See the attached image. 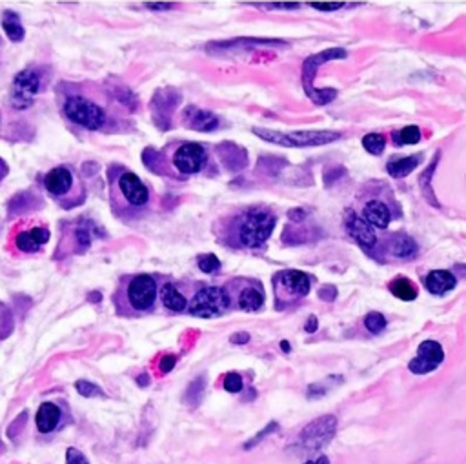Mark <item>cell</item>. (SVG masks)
<instances>
[{"mask_svg": "<svg viewBox=\"0 0 466 464\" xmlns=\"http://www.w3.org/2000/svg\"><path fill=\"white\" fill-rule=\"evenodd\" d=\"M305 464H330V459H328V457H326V455H317L315 459L306 461Z\"/></svg>", "mask_w": 466, "mask_h": 464, "instance_id": "obj_41", "label": "cell"}, {"mask_svg": "<svg viewBox=\"0 0 466 464\" xmlns=\"http://www.w3.org/2000/svg\"><path fill=\"white\" fill-rule=\"evenodd\" d=\"M281 348H282V351H286V353H288V351H290V342L282 341L281 342Z\"/></svg>", "mask_w": 466, "mask_h": 464, "instance_id": "obj_45", "label": "cell"}, {"mask_svg": "<svg viewBox=\"0 0 466 464\" xmlns=\"http://www.w3.org/2000/svg\"><path fill=\"white\" fill-rule=\"evenodd\" d=\"M337 433V417L335 415H323L315 419L310 424H306L299 431L297 439L290 445V454L300 459H312L314 455L319 454L323 448L330 445Z\"/></svg>", "mask_w": 466, "mask_h": 464, "instance_id": "obj_1", "label": "cell"}, {"mask_svg": "<svg viewBox=\"0 0 466 464\" xmlns=\"http://www.w3.org/2000/svg\"><path fill=\"white\" fill-rule=\"evenodd\" d=\"M224 390L230 393H239L243 392V377L235 371L228 374L224 377Z\"/></svg>", "mask_w": 466, "mask_h": 464, "instance_id": "obj_32", "label": "cell"}, {"mask_svg": "<svg viewBox=\"0 0 466 464\" xmlns=\"http://www.w3.org/2000/svg\"><path fill=\"white\" fill-rule=\"evenodd\" d=\"M146 6L153 11H168L172 8V4H168V2H147Z\"/></svg>", "mask_w": 466, "mask_h": 464, "instance_id": "obj_40", "label": "cell"}, {"mask_svg": "<svg viewBox=\"0 0 466 464\" xmlns=\"http://www.w3.org/2000/svg\"><path fill=\"white\" fill-rule=\"evenodd\" d=\"M2 28H4L6 35L13 40V42H19L24 38V28L20 24L19 17L13 13V11H8L4 15V20H2Z\"/></svg>", "mask_w": 466, "mask_h": 464, "instance_id": "obj_24", "label": "cell"}, {"mask_svg": "<svg viewBox=\"0 0 466 464\" xmlns=\"http://www.w3.org/2000/svg\"><path fill=\"white\" fill-rule=\"evenodd\" d=\"M199 268L204 273H214V271H217L220 268V261L215 255H211V253L209 255H202L199 259Z\"/></svg>", "mask_w": 466, "mask_h": 464, "instance_id": "obj_33", "label": "cell"}, {"mask_svg": "<svg viewBox=\"0 0 466 464\" xmlns=\"http://www.w3.org/2000/svg\"><path fill=\"white\" fill-rule=\"evenodd\" d=\"M444 360V351L437 341H424L419 344L417 355L408 362V368L415 375H426L437 369Z\"/></svg>", "mask_w": 466, "mask_h": 464, "instance_id": "obj_9", "label": "cell"}, {"mask_svg": "<svg viewBox=\"0 0 466 464\" xmlns=\"http://www.w3.org/2000/svg\"><path fill=\"white\" fill-rule=\"evenodd\" d=\"M421 141V129L417 126H406L394 133L395 146H406V144H417Z\"/></svg>", "mask_w": 466, "mask_h": 464, "instance_id": "obj_26", "label": "cell"}, {"mask_svg": "<svg viewBox=\"0 0 466 464\" xmlns=\"http://www.w3.org/2000/svg\"><path fill=\"white\" fill-rule=\"evenodd\" d=\"M362 146H364V150H367L368 153H371V155H380V153L385 152L386 141L383 135H379V133H368L367 137L362 138Z\"/></svg>", "mask_w": 466, "mask_h": 464, "instance_id": "obj_28", "label": "cell"}, {"mask_svg": "<svg viewBox=\"0 0 466 464\" xmlns=\"http://www.w3.org/2000/svg\"><path fill=\"white\" fill-rule=\"evenodd\" d=\"M173 164L184 175H193L202 170L206 164V152L204 147L195 143H186L177 147L173 155Z\"/></svg>", "mask_w": 466, "mask_h": 464, "instance_id": "obj_10", "label": "cell"}, {"mask_svg": "<svg viewBox=\"0 0 466 464\" xmlns=\"http://www.w3.org/2000/svg\"><path fill=\"white\" fill-rule=\"evenodd\" d=\"M66 464H90L86 455L77 448H67L66 451Z\"/></svg>", "mask_w": 466, "mask_h": 464, "instance_id": "obj_34", "label": "cell"}, {"mask_svg": "<svg viewBox=\"0 0 466 464\" xmlns=\"http://www.w3.org/2000/svg\"><path fill=\"white\" fill-rule=\"evenodd\" d=\"M456 275L450 273V271L444 270H437L428 273V277L424 279V285H426V289H428L430 294L433 295H444L448 294L450 289L456 288Z\"/></svg>", "mask_w": 466, "mask_h": 464, "instance_id": "obj_17", "label": "cell"}, {"mask_svg": "<svg viewBox=\"0 0 466 464\" xmlns=\"http://www.w3.org/2000/svg\"><path fill=\"white\" fill-rule=\"evenodd\" d=\"M64 113L72 122L86 129H99L106 122L104 109L95 102H91L90 99L79 95L67 97L64 102Z\"/></svg>", "mask_w": 466, "mask_h": 464, "instance_id": "obj_6", "label": "cell"}, {"mask_svg": "<svg viewBox=\"0 0 466 464\" xmlns=\"http://www.w3.org/2000/svg\"><path fill=\"white\" fill-rule=\"evenodd\" d=\"M73 186V173L70 168L58 166L51 170L48 175L44 177V188L48 190L49 195L53 197H62L72 191Z\"/></svg>", "mask_w": 466, "mask_h": 464, "instance_id": "obj_14", "label": "cell"}, {"mask_svg": "<svg viewBox=\"0 0 466 464\" xmlns=\"http://www.w3.org/2000/svg\"><path fill=\"white\" fill-rule=\"evenodd\" d=\"M161 298L164 306L168 310H172V312H184L188 308V301H186L184 295L172 285V282H166V285H162L161 289Z\"/></svg>", "mask_w": 466, "mask_h": 464, "instance_id": "obj_21", "label": "cell"}, {"mask_svg": "<svg viewBox=\"0 0 466 464\" xmlns=\"http://www.w3.org/2000/svg\"><path fill=\"white\" fill-rule=\"evenodd\" d=\"M237 304L239 308L244 310V312H257L264 304V294L259 288H255V286H248V288H244L239 294Z\"/></svg>", "mask_w": 466, "mask_h": 464, "instance_id": "obj_22", "label": "cell"}, {"mask_svg": "<svg viewBox=\"0 0 466 464\" xmlns=\"http://www.w3.org/2000/svg\"><path fill=\"white\" fill-rule=\"evenodd\" d=\"M343 2H314L312 4V8H315V10L319 11H337L343 8Z\"/></svg>", "mask_w": 466, "mask_h": 464, "instance_id": "obj_37", "label": "cell"}, {"mask_svg": "<svg viewBox=\"0 0 466 464\" xmlns=\"http://www.w3.org/2000/svg\"><path fill=\"white\" fill-rule=\"evenodd\" d=\"M26 417H28V413L24 412L22 415L17 417V421H15L10 428H8V435H10L11 440H17L19 430H20V428H24V424H26Z\"/></svg>", "mask_w": 466, "mask_h": 464, "instance_id": "obj_36", "label": "cell"}, {"mask_svg": "<svg viewBox=\"0 0 466 464\" xmlns=\"http://www.w3.org/2000/svg\"><path fill=\"white\" fill-rule=\"evenodd\" d=\"M253 133L257 137L264 138L271 144H279V146L288 147H314V146H324L333 141L341 138V133L330 131V129H321V131H291V133H281V131H271V129H253Z\"/></svg>", "mask_w": 466, "mask_h": 464, "instance_id": "obj_4", "label": "cell"}, {"mask_svg": "<svg viewBox=\"0 0 466 464\" xmlns=\"http://www.w3.org/2000/svg\"><path fill=\"white\" fill-rule=\"evenodd\" d=\"M390 291L401 301H414L417 297V288L408 279H397L390 282Z\"/></svg>", "mask_w": 466, "mask_h": 464, "instance_id": "obj_25", "label": "cell"}, {"mask_svg": "<svg viewBox=\"0 0 466 464\" xmlns=\"http://www.w3.org/2000/svg\"><path fill=\"white\" fill-rule=\"evenodd\" d=\"M58 421H61V408L57 404L44 403L42 406L38 408L35 422H37V428L40 433H49V431L55 430Z\"/></svg>", "mask_w": 466, "mask_h": 464, "instance_id": "obj_18", "label": "cell"}, {"mask_svg": "<svg viewBox=\"0 0 466 464\" xmlns=\"http://www.w3.org/2000/svg\"><path fill=\"white\" fill-rule=\"evenodd\" d=\"M319 297L324 298V301H333V298L337 297V289L333 288V286H326L319 291Z\"/></svg>", "mask_w": 466, "mask_h": 464, "instance_id": "obj_39", "label": "cell"}, {"mask_svg": "<svg viewBox=\"0 0 466 464\" xmlns=\"http://www.w3.org/2000/svg\"><path fill=\"white\" fill-rule=\"evenodd\" d=\"M49 241V232L46 227H31L28 232H20L17 235V246L26 253L37 251L38 248Z\"/></svg>", "mask_w": 466, "mask_h": 464, "instance_id": "obj_16", "label": "cell"}, {"mask_svg": "<svg viewBox=\"0 0 466 464\" xmlns=\"http://www.w3.org/2000/svg\"><path fill=\"white\" fill-rule=\"evenodd\" d=\"M6 171H8V170H6V166H4V162L0 161V179H2V177H4V175H6Z\"/></svg>", "mask_w": 466, "mask_h": 464, "instance_id": "obj_46", "label": "cell"}, {"mask_svg": "<svg viewBox=\"0 0 466 464\" xmlns=\"http://www.w3.org/2000/svg\"><path fill=\"white\" fill-rule=\"evenodd\" d=\"M437 162H439V159H437V157H435V161H433L432 164H430L428 170L424 171L423 175H421V179H419V182H421V191H423V195H424V197H426V199H428V202L432 204V206H439L437 199L433 197L432 188H430V180L433 179V170H435V166H437Z\"/></svg>", "mask_w": 466, "mask_h": 464, "instance_id": "obj_27", "label": "cell"}, {"mask_svg": "<svg viewBox=\"0 0 466 464\" xmlns=\"http://www.w3.org/2000/svg\"><path fill=\"white\" fill-rule=\"evenodd\" d=\"M202 388H204V379H199L195 381V383L191 384L190 390H188V393H186V401H190L191 395L195 397V404H199L200 401V395H202Z\"/></svg>", "mask_w": 466, "mask_h": 464, "instance_id": "obj_35", "label": "cell"}, {"mask_svg": "<svg viewBox=\"0 0 466 464\" xmlns=\"http://www.w3.org/2000/svg\"><path fill=\"white\" fill-rule=\"evenodd\" d=\"M75 388L77 392L81 393L82 397H104L102 388L95 386L93 383H88V381H77Z\"/></svg>", "mask_w": 466, "mask_h": 464, "instance_id": "obj_31", "label": "cell"}, {"mask_svg": "<svg viewBox=\"0 0 466 464\" xmlns=\"http://www.w3.org/2000/svg\"><path fill=\"white\" fill-rule=\"evenodd\" d=\"M277 430H279V424H277L275 421H271L270 424H266V426H264L261 431H259L257 435L252 437V439L248 440L246 445H244V450H246V451H248V450H253V448H255V446L261 445L262 440L266 439L268 435H271V433H273V431H277Z\"/></svg>", "mask_w": 466, "mask_h": 464, "instance_id": "obj_30", "label": "cell"}, {"mask_svg": "<svg viewBox=\"0 0 466 464\" xmlns=\"http://www.w3.org/2000/svg\"><path fill=\"white\" fill-rule=\"evenodd\" d=\"M344 224H346L348 233H350L361 246L364 248L376 246L377 235L376 232H373V227H371L364 218L359 217V215L353 214V211H350V214L346 215V218H344Z\"/></svg>", "mask_w": 466, "mask_h": 464, "instance_id": "obj_13", "label": "cell"}, {"mask_svg": "<svg viewBox=\"0 0 466 464\" xmlns=\"http://www.w3.org/2000/svg\"><path fill=\"white\" fill-rule=\"evenodd\" d=\"M306 332L308 333H314L315 330H317V317H314V315H312V317L308 319V324H306Z\"/></svg>", "mask_w": 466, "mask_h": 464, "instance_id": "obj_42", "label": "cell"}, {"mask_svg": "<svg viewBox=\"0 0 466 464\" xmlns=\"http://www.w3.org/2000/svg\"><path fill=\"white\" fill-rule=\"evenodd\" d=\"M175 362H177L175 355H164L161 359V362H159V368H161L162 374H168V371H172V369L175 368Z\"/></svg>", "mask_w": 466, "mask_h": 464, "instance_id": "obj_38", "label": "cell"}, {"mask_svg": "<svg viewBox=\"0 0 466 464\" xmlns=\"http://www.w3.org/2000/svg\"><path fill=\"white\" fill-rule=\"evenodd\" d=\"M119 191L124 199L128 200V204H131L135 208H143L150 199V191H147L146 184L131 171H124L119 177Z\"/></svg>", "mask_w": 466, "mask_h": 464, "instance_id": "obj_11", "label": "cell"}, {"mask_svg": "<svg viewBox=\"0 0 466 464\" xmlns=\"http://www.w3.org/2000/svg\"><path fill=\"white\" fill-rule=\"evenodd\" d=\"M392 253L401 259H410L417 253V244L408 235H399V237H395L394 244H392Z\"/></svg>", "mask_w": 466, "mask_h": 464, "instance_id": "obj_23", "label": "cell"}, {"mask_svg": "<svg viewBox=\"0 0 466 464\" xmlns=\"http://www.w3.org/2000/svg\"><path fill=\"white\" fill-rule=\"evenodd\" d=\"M346 57H348L346 49L330 48L306 58L305 66H303V86H305L306 95L314 100L315 104H328V102H332V100L337 97V91L335 90H315L314 88L315 70L319 66H323L324 62L344 61Z\"/></svg>", "mask_w": 466, "mask_h": 464, "instance_id": "obj_3", "label": "cell"}, {"mask_svg": "<svg viewBox=\"0 0 466 464\" xmlns=\"http://www.w3.org/2000/svg\"><path fill=\"white\" fill-rule=\"evenodd\" d=\"M270 8H279V10H297L299 4H270Z\"/></svg>", "mask_w": 466, "mask_h": 464, "instance_id": "obj_43", "label": "cell"}, {"mask_svg": "<svg viewBox=\"0 0 466 464\" xmlns=\"http://www.w3.org/2000/svg\"><path fill=\"white\" fill-rule=\"evenodd\" d=\"M4 450V445H2V442H0V451Z\"/></svg>", "mask_w": 466, "mask_h": 464, "instance_id": "obj_48", "label": "cell"}, {"mask_svg": "<svg viewBox=\"0 0 466 464\" xmlns=\"http://www.w3.org/2000/svg\"><path fill=\"white\" fill-rule=\"evenodd\" d=\"M230 303H232V298L226 289L219 288V286H204L193 295V298L188 304V310L193 317L215 319L226 313Z\"/></svg>", "mask_w": 466, "mask_h": 464, "instance_id": "obj_5", "label": "cell"}, {"mask_svg": "<svg viewBox=\"0 0 466 464\" xmlns=\"http://www.w3.org/2000/svg\"><path fill=\"white\" fill-rule=\"evenodd\" d=\"M250 341V335H248V333H244V335H233L232 337V342H248Z\"/></svg>", "mask_w": 466, "mask_h": 464, "instance_id": "obj_44", "label": "cell"}, {"mask_svg": "<svg viewBox=\"0 0 466 464\" xmlns=\"http://www.w3.org/2000/svg\"><path fill=\"white\" fill-rule=\"evenodd\" d=\"M364 221H367L370 226L380 227V230H385L388 227L392 221L390 209L386 208L385 202H380V200H370L364 206Z\"/></svg>", "mask_w": 466, "mask_h": 464, "instance_id": "obj_19", "label": "cell"}, {"mask_svg": "<svg viewBox=\"0 0 466 464\" xmlns=\"http://www.w3.org/2000/svg\"><path fill=\"white\" fill-rule=\"evenodd\" d=\"M275 282L290 297H305L310 291V277L299 270L282 271V273H279Z\"/></svg>", "mask_w": 466, "mask_h": 464, "instance_id": "obj_12", "label": "cell"}, {"mask_svg": "<svg viewBox=\"0 0 466 464\" xmlns=\"http://www.w3.org/2000/svg\"><path fill=\"white\" fill-rule=\"evenodd\" d=\"M137 383H140L143 386H146L147 384V375H140V381H137Z\"/></svg>", "mask_w": 466, "mask_h": 464, "instance_id": "obj_47", "label": "cell"}, {"mask_svg": "<svg viewBox=\"0 0 466 464\" xmlns=\"http://www.w3.org/2000/svg\"><path fill=\"white\" fill-rule=\"evenodd\" d=\"M184 124L188 128L197 129V131H214L219 126V119H217V115L191 106V108L186 109Z\"/></svg>", "mask_w": 466, "mask_h": 464, "instance_id": "obj_15", "label": "cell"}, {"mask_svg": "<svg viewBox=\"0 0 466 464\" xmlns=\"http://www.w3.org/2000/svg\"><path fill=\"white\" fill-rule=\"evenodd\" d=\"M275 227V217L266 209H248L239 217L235 237L243 248H261Z\"/></svg>", "mask_w": 466, "mask_h": 464, "instance_id": "obj_2", "label": "cell"}, {"mask_svg": "<svg viewBox=\"0 0 466 464\" xmlns=\"http://www.w3.org/2000/svg\"><path fill=\"white\" fill-rule=\"evenodd\" d=\"M421 162V155L412 157H401V159H394L386 164V171L390 173L394 179H403V177L410 175Z\"/></svg>", "mask_w": 466, "mask_h": 464, "instance_id": "obj_20", "label": "cell"}, {"mask_svg": "<svg viewBox=\"0 0 466 464\" xmlns=\"http://www.w3.org/2000/svg\"><path fill=\"white\" fill-rule=\"evenodd\" d=\"M126 298L135 312H147L157 298V280L152 275H135L126 286Z\"/></svg>", "mask_w": 466, "mask_h": 464, "instance_id": "obj_7", "label": "cell"}, {"mask_svg": "<svg viewBox=\"0 0 466 464\" xmlns=\"http://www.w3.org/2000/svg\"><path fill=\"white\" fill-rule=\"evenodd\" d=\"M364 326L370 333H380L386 328V319L383 313L379 312H370L364 317Z\"/></svg>", "mask_w": 466, "mask_h": 464, "instance_id": "obj_29", "label": "cell"}, {"mask_svg": "<svg viewBox=\"0 0 466 464\" xmlns=\"http://www.w3.org/2000/svg\"><path fill=\"white\" fill-rule=\"evenodd\" d=\"M40 91V77L33 70H24L15 77L10 91V102L13 108L26 109L35 102V97Z\"/></svg>", "mask_w": 466, "mask_h": 464, "instance_id": "obj_8", "label": "cell"}]
</instances>
